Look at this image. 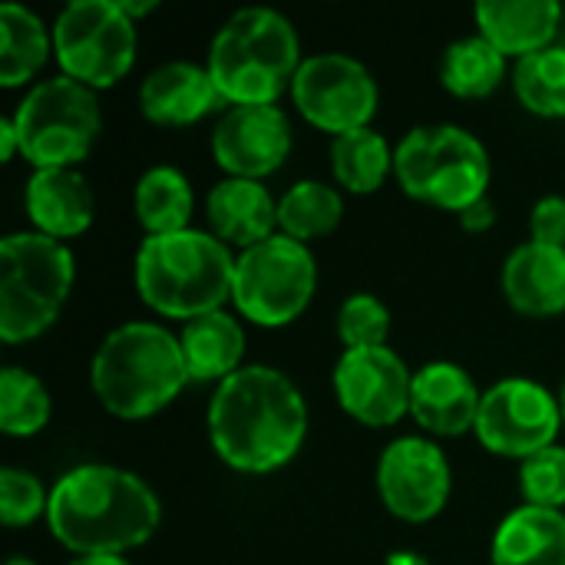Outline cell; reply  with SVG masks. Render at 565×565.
<instances>
[{
    "mask_svg": "<svg viewBox=\"0 0 565 565\" xmlns=\"http://www.w3.org/2000/svg\"><path fill=\"white\" fill-rule=\"evenodd\" d=\"M209 437L232 470L275 473L298 457L308 437L305 397L275 367H242L212 394Z\"/></svg>",
    "mask_w": 565,
    "mask_h": 565,
    "instance_id": "1",
    "label": "cell"
},
{
    "mask_svg": "<svg viewBox=\"0 0 565 565\" xmlns=\"http://www.w3.org/2000/svg\"><path fill=\"white\" fill-rule=\"evenodd\" d=\"M162 507L152 487L109 463H83L50 490L46 526L76 556H122L152 540Z\"/></svg>",
    "mask_w": 565,
    "mask_h": 565,
    "instance_id": "2",
    "label": "cell"
},
{
    "mask_svg": "<svg viewBox=\"0 0 565 565\" xmlns=\"http://www.w3.org/2000/svg\"><path fill=\"white\" fill-rule=\"evenodd\" d=\"M295 23L271 7L235 10L209 46L205 70L232 106H275L301 70Z\"/></svg>",
    "mask_w": 565,
    "mask_h": 565,
    "instance_id": "3",
    "label": "cell"
},
{
    "mask_svg": "<svg viewBox=\"0 0 565 565\" xmlns=\"http://www.w3.org/2000/svg\"><path fill=\"white\" fill-rule=\"evenodd\" d=\"M235 255L212 232L146 235L136 252V291L162 318H202L232 301Z\"/></svg>",
    "mask_w": 565,
    "mask_h": 565,
    "instance_id": "4",
    "label": "cell"
},
{
    "mask_svg": "<svg viewBox=\"0 0 565 565\" xmlns=\"http://www.w3.org/2000/svg\"><path fill=\"white\" fill-rule=\"evenodd\" d=\"M185 381L179 338L152 321H129L109 331L89 364L96 401L119 420L159 414L179 397Z\"/></svg>",
    "mask_w": 565,
    "mask_h": 565,
    "instance_id": "5",
    "label": "cell"
},
{
    "mask_svg": "<svg viewBox=\"0 0 565 565\" xmlns=\"http://www.w3.org/2000/svg\"><path fill=\"white\" fill-rule=\"evenodd\" d=\"M73 252L40 232L0 242V341L23 344L50 331L73 291Z\"/></svg>",
    "mask_w": 565,
    "mask_h": 565,
    "instance_id": "6",
    "label": "cell"
},
{
    "mask_svg": "<svg viewBox=\"0 0 565 565\" xmlns=\"http://www.w3.org/2000/svg\"><path fill=\"white\" fill-rule=\"evenodd\" d=\"M394 175L411 199L460 215L487 199L490 156L460 126H417L394 149Z\"/></svg>",
    "mask_w": 565,
    "mask_h": 565,
    "instance_id": "7",
    "label": "cell"
},
{
    "mask_svg": "<svg viewBox=\"0 0 565 565\" xmlns=\"http://www.w3.org/2000/svg\"><path fill=\"white\" fill-rule=\"evenodd\" d=\"M10 119L20 156L33 169H76L93 152L103 126L96 89L63 73L36 83Z\"/></svg>",
    "mask_w": 565,
    "mask_h": 565,
    "instance_id": "8",
    "label": "cell"
},
{
    "mask_svg": "<svg viewBox=\"0 0 565 565\" xmlns=\"http://www.w3.org/2000/svg\"><path fill=\"white\" fill-rule=\"evenodd\" d=\"M318 288V265L308 245L275 235L235 262L232 305L262 328H285L305 315Z\"/></svg>",
    "mask_w": 565,
    "mask_h": 565,
    "instance_id": "9",
    "label": "cell"
},
{
    "mask_svg": "<svg viewBox=\"0 0 565 565\" xmlns=\"http://www.w3.org/2000/svg\"><path fill=\"white\" fill-rule=\"evenodd\" d=\"M53 53L63 76L106 89L136 63V20L119 0H73L53 23Z\"/></svg>",
    "mask_w": 565,
    "mask_h": 565,
    "instance_id": "10",
    "label": "cell"
},
{
    "mask_svg": "<svg viewBox=\"0 0 565 565\" xmlns=\"http://www.w3.org/2000/svg\"><path fill=\"white\" fill-rule=\"evenodd\" d=\"M298 113L334 136L371 126L377 113V79L374 73L348 53L308 56L291 86Z\"/></svg>",
    "mask_w": 565,
    "mask_h": 565,
    "instance_id": "11",
    "label": "cell"
},
{
    "mask_svg": "<svg viewBox=\"0 0 565 565\" xmlns=\"http://www.w3.org/2000/svg\"><path fill=\"white\" fill-rule=\"evenodd\" d=\"M563 427L559 397H553L543 384L526 377H507L483 391L477 437L480 444L510 460H530L533 454L556 444Z\"/></svg>",
    "mask_w": 565,
    "mask_h": 565,
    "instance_id": "12",
    "label": "cell"
},
{
    "mask_svg": "<svg viewBox=\"0 0 565 565\" xmlns=\"http://www.w3.org/2000/svg\"><path fill=\"white\" fill-rule=\"evenodd\" d=\"M454 473L447 454L424 437L394 440L377 463V490L387 507L404 523H430L444 513L450 500Z\"/></svg>",
    "mask_w": 565,
    "mask_h": 565,
    "instance_id": "13",
    "label": "cell"
},
{
    "mask_svg": "<svg viewBox=\"0 0 565 565\" xmlns=\"http://www.w3.org/2000/svg\"><path fill=\"white\" fill-rule=\"evenodd\" d=\"M414 374L391 348L344 351L334 364V397L364 427H391L411 414Z\"/></svg>",
    "mask_w": 565,
    "mask_h": 565,
    "instance_id": "14",
    "label": "cell"
},
{
    "mask_svg": "<svg viewBox=\"0 0 565 565\" xmlns=\"http://www.w3.org/2000/svg\"><path fill=\"white\" fill-rule=\"evenodd\" d=\"M291 152V122L278 106H232L215 132L212 156L228 179H265Z\"/></svg>",
    "mask_w": 565,
    "mask_h": 565,
    "instance_id": "15",
    "label": "cell"
},
{
    "mask_svg": "<svg viewBox=\"0 0 565 565\" xmlns=\"http://www.w3.org/2000/svg\"><path fill=\"white\" fill-rule=\"evenodd\" d=\"M483 394L477 391L473 377L450 361L424 364L414 374L411 387V417L437 437H460L477 430Z\"/></svg>",
    "mask_w": 565,
    "mask_h": 565,
    "instance_id": "16",
    "label": "cell"
},
{
    "mask_svg": "<svg viewBox=\"0 0 565 565\" xmlns=\"http://www.w3.org/2000/svg\"><path fill=\"white\" fill-rule=\"evenodd\" d=\"M212 235L228 248L248 252L278 228V202L258 179H222L205 199Z\"/></svg>",
    "mask_w": 565,
    "mask_h": 565,
    "instance_id": "17",
    "label": "cell"
},
{
    "mask_svg": "<svg viewBox=\"0 0 565 565\" xmlns=\"http://www.w3.org/2000/svg\"><path fill=\"white\" fill-rule=\"evenodd\" d=\"M215 103H222V96L209 70L185 60L162 63L142 79L139 89L142 116L156 126H192L209 116Z\"/></svg>",
    "mask_w": 565,
    "mask_h": 565,
    "instance_id": "18",
    "label": "cell"
},
{
    "mask_svg": "<svg viewBox=\"0 0 565 565\" xmlns=\"http://www.w3.org/2000/svg\"><path fill=\"white\" fill-rule=\"evenodd\" d=\"M26 215L40 235L79 238L96 215L89 182L76 169H33L26 182Z\"/></svg>",
    "mask_w": 565,
    "mask_h": 565,
    "instance_id": "19",
    "label": "cell"
},
{
    "mask_svg": "<svg viewBox=\"0 0 565 565\" xmlns=\"http://www.w3.org/2000/svg\"><path fill=\"white\" fill-rule=\"evenodd\" d=\"M507 301L530 318H556L565 311V248L526 242L503 265Z\"/></svg>",
    "mask_w": 565,
    "mask_h": 565,
    "instance_id": "20",
    "label": "cell"
},
{
    "mask_svg": "<svg viewBox=\"0 0 565 565\" xmlns=\"http://www.w3.org/2000/svg\"><path fill=\"white\" fill-rule=\"evenodd\" d=\"M480 36H487L503 56H530L553 46L563 20L556 0H483L477 3Z\"/></svg>",
    "mask_w": 565,
    "mask_h": 565,
    "instance_id": "21",
    "label": "cell"
},
{
    "mask_svg": "<svg viewBox=\"0 0 565 565\" xmlns=\"http://www.w3.org/2000/svg\"><path fill=\"white\" fill-rule=\"evenodd\" d=\"M493 565H565V513L543 507L513 510L493 533Z\"/></svg>",
    "mask_w": 565,
    "mask_h": 565,
    "instance_id": "22",
    "label": "cell"
},
{
    "mask_svg": "<svg viewBox=\"0 0 565 565\" xmlns=\"http://www.w3.org/2000/svg\"><path fill=\"white\" fill-rule=\"evenodd\" d=\"M179 348H182L189 381H218L222 384L235 371H242L245 331L235 315L209 311V315L182 324Z\"/></svg>",
    "mask_w": 565,
    "mask_h": 565,
    "instance_id": "23",
    "label": "cell"
},
{
    "mask_svg": "<svg viewBox=\"0 0 565 565\" xmlns=\"http://www.w3.org/2000/svg\"><path fill=\"white\" fill-rule=\"evenodd\" d=\"M50 60V33L23 3L0 7V86H26Z\"/></svg>",
    "mask_w": 565,
    "mask_h": 565,
    "instance_id": "24",
    "label": "cell"
},
{
    "mask_svg": "<svg viewBox=\"0 0 565 565\" xmlns=\"http://www.w3.org/2000/svg\"><path fill=\"white\" fill-rule=\"evenodd\" d=\"M192 205V185L175 166H152L136 182L132 209L146 235H172L189 228Z\"/></svg>",
    "mask_w": 565,
    "mask_h": 565,
    "instance_id": "25",
    "label": "cell"
},
{
    "mask_svg": "<svg viewBox=\"0 0 565 565\" xmlns=\"http://www.w3.org/2000/svg\"><path fill=\"white\" fill-rule=\"evenodd\" d=\"M331 169L334 182L344 185V192L367 195L377 192L394 172V149L371 126L351 129L344 136H334L331 142Z\"/></svg>",
    "mask_w": 565,
    "mask_h": 565,
    "instance_id": "26",
    "label": "cell"
},
{
    "mask_svg": "<svg viewBox=\"0 0 565 565\" xmlns=\"http://www.w3.org/2000/svg\"><path fill=\"white\" fill-rule=\"evenodd\" d=\"M344 218V199L334 185L301 179L278 199V228L281 235L308 245L331 235Z\"/></svg>",
    "mask_w": 565,
    "mask_h": 565,
    "instance_id": "27",
    "label": "cell"
},
{
    "mask_svg": "<svg viewBox=\"0 0 565 565\" xmlns=\"http://www.w3.org/2000/svg\"><path fill=\"white\" fill-rule=\"evenodd\" d=\"M507 76V56L487 36H463L447 46L440 63L444 86L460 99H483L490 96Z\"/></svg>",
    "mask_w": 565,
    "mask_h": 565,
    "instance_id": "28",
    "label": "cell"
},
{
    "mask_svg": "<svg viewBox=\"0 0 565 565\" xmlns=\"http://www.w3.org/2000/svg\"><path fill=\"white\" fill-rule=\"evenodd\" d=\"M513 89L520 103L543 116V119H563L565 116V50L546 46L540 53H530L516 60L513 70Z\"/></svg>",
    "mask_w": 565,
    "mask_h": 565,
    "instance_id": "29",
    "label": "cell"
},
{
    "mask_svg": "<svg viewBox=\"0 0 565 565\" xmlns=\"http://www.w3.org/2000/svg\"><path fill=\"white\" fill-rule=\"evenodd\" d=\"M53 401L40 377L23 367H3L0 374V430L7 437H33L50 424Z\"/></svg>",
    "mask_w": 565,
    "mask_h": 565,
    "instance_id": "30",
    "label": "cell"
},
{
    "mask_svg": "<svg viewBox=\"0 0 565 565\" xmlns=\"http://www.w3.org/2000/svg\"><path fill=\"white\" fill-rule=\"evenodd\" d=\"M338 338H341L344 351L387 348V338H391V311H387V305L371 291L351 295L338 311Z\"/></svg>",
    "mask_w": 565,
    "mask_h": 565,
    "instance_id": "31",
    "label": "cell"
},
{
    "mask_svg": "<svg viewBox=\"0 0 565 565\" xmlns=\"http://www.w3.org/2000/svg\"><path fill=\"white\" fill-rule=\"evenodd\" d=\"M520 493L526 507L563 510L565 507V447H546L523 460L520 467Z\"/></svg>",
    "mask_w": 565,
    "mask_h": 565,
    "instance_id": "32",
    "label": "cell"
},
{
    "mask_svg": "<svg viewBox=\"0 0 565 565\" xmlns=\"http://www.w3.org/2000/svg\"><path fill=\"white\" fill-rule=\"evenodd\" d=\"M50 507V493L43 490V483L20 470V467H3L0 470V520L3 526L17 530V526H30L40 516H46Z\"/></svg>",
    "mask_w": 565,
    "mask_h": 565,
    "instance_id": "33",
    "label": "cell"
},
{
    "mask_svg": "<svg viewBox=\"0 0 565 565\" xmlns=\"http://www.w3.org/2000/svg\"><path fill=\"white\" fill-rule=\"evenodd\" d=\"M530 232L533 242L540 245H553L565 248V199L563 195H546L536 202L533 215H530Z\"/></svg>",
    "mask_w": 565,
    "mask_h": 565,
    "instance_id": "34",
    "label": "cell"
},
{
    "mask_svg": "<svg viewBox=\"0 0 565 565\" xmlns=\"http://www.w3.org/2000/svg\"><path fill=\"white\" fill-rule=\"evenodd\" d=\"M493 222H497V212H493V202L490 199H480L477 205H470L467 212H460V225L467 232H487Z\"/></svg>",
    "mask_w": 565,
    "mask_h": 565,
    "instance_id": "35",
    "label": "cell"
},
{
    "mask_svg": "<svg viewBox=\"0 0 565 565\" xmlns=\"http://www.w3.org/2000/svg\"><path fill=\"white\" fill-rule=\"evenodd\" d=\"M17 152H20V139H17L13 119H10V116H3V119H0V159H3V162H10Z\"/></svg>",
    "mask_w": 565,
    "mask_h": 565,
    "instance_id": "36",
    "label": "cell"
},
{
    "mask_svg": "<svg viewBox=\"0 0 565 565\" xmlns=\"http://www.w3.org/2000/svg\"><path fill=\"white\" fill-rule=\"evenodd\" d=\"M122 3V10L129 13V20H139V17H146V13H152L159 3L156 0H146V3H136V0H119Z\"/></svg>",
    "mask_w": 565,
    "mask_h": 565,
    "instance_id": "37",
    "label": "cell"
},
{
    "mask_svg": "<svg viewBox=\"0 0 565 565\" xmlns=\"http://www.w3.org/2000/svg\"><path fill=\"white\" fill-rule=\"evenodd\" d=\"M70 565H132L126 556H76Z\"/></svg>",
    "mask_w": 565,
    "mask_h": 565,
    "instance_id": "38",
    "label": "cell"
},
{
    "mask_svg": "<svg viewBox=\"0 0 565 565\" xmlns=\"http://www.w3.org/2000/svg\"><path fill=\"white\" fill-rule=\"evenodd\" d=\"M3 565H36V563H33V559H26V556H10Z\"/></svg>",
    "mask_w": 565,
    "mask_h": 565,
    "instance_id": "39",
    "label": "cell"
},
{
    "mask_svg": "<svg viewBox=\"0 0 565 565\" xmlns=\"http://www.w3.org/2000/svg\"><path fill=\"white\" fill-rule=\"evenodd\" d=\"M559 411H563V424H565V384H563V394H559Z\"/></svg>",
    "mask_w": 565,
    "mask_h": 565,
    "instance_id": "40",
    "label": "cell"
}]
</instances>
